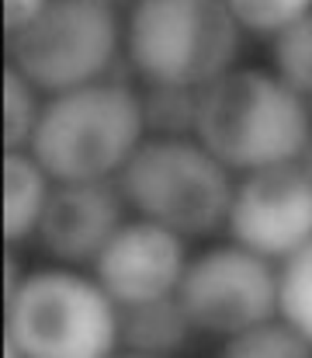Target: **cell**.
Listing matches in <instances>:
<instances>
[{
  "instance_id": "12",
  "label": "cell",
  "mask_w": 312,
  "mask_h": 358,
  "mask_svg": "<svg viewBox=\"0 0 312 358\" xmlns=\"http://www.w3.org/2000/svg\"><path fill=\"white\" fill-rule=\"evenodd\" d=\"M188 331H191V320L181 310V303L170 296L135 303V306H128V313L121 320V334H125L128 348L153 358L177 352L184 345Z\"/></svg>"
},
{
  "instance_id": "20",
  "label": "cell",
  "mask_w": 312,
  "mask_h": 358,
  "mask_svg": "<svg viewBox=\"0 0 312 358\" xmlns=\"http://www.w3.org/2000/svg\"><path fill=\"white\" fill-rule=\"evenodd\" d=\"M111 358V355H107ZM118 358H153V355H139V352H132V355H118Z\"/></svg>"
},
{
  "instance_id": "9",
  "label": "cell",
  "mask_w": 312,
  "mask_h": 358,
  "mask_svg": "<svg viewBox=\"0 0 312 358\" xmlns=\"http://www.w3.org/2000/svg\"><path fill=\"white\" fill-rule=\"evenodd\" d=\"M94 261L101 289L125 306L170 296L184 275L181 237L153 220L118 227Z\"/></svg>"
},
{
  "instance_id": "5",
  "label": "cell",
  "mask_w": 312,
  "mask_h": 358,
  "mask_svg": "<svg viewBox=\"0 0 312 358\" xmlns=\"http://www.w3.org/2000/svg\"><path fill=\"white\" fill-rule=\"evenodd\" d=\"M7 334L24 358H107L118 317L101 285L73 271H38L10 296Z\"/></svg>"
},
{
  "instance_id": "15",
  "label": "cell",
  "mask_w": 312,
  "mask_h": 358,
  "mask_svg": "<svg viewBox=\"0 0 312 358\" xmlns=\"http://www.w3.org/2000/svg\"><path fill=\"white\" fill-rule=\"evenodd\" d=\"M274 66L278 77L295 91L312 94V10L274 31Z\"/></svg>"
},
{
  "instance_id": "18",
  "label": "cell",
  "mask_w": 312,
  "mask_h": 358,
  "mask_svg": "<svg viewBox=\"0 0 312 358\" xmlns=\"http://www.w3.org/2000/svg\"><path fill=\"white\" fill-rule=\"evenodd\" d=\"M225 7L236 17V24L271 35V31H281L285 24H292L295 17L309 14L312 0H225Z\"/></svg>"
},
{
  "instance_id": "2",
  "label": "cell",
  "mask_w": 312,
  "mask_h": 358,
  "mask_svg": "<svg viewBox=\"0 0 312 358\" xmlns=\"http://www.w3.org/2000/svg\"><path fill=\"white\" fill-rule=\"evenodd\" d=\"M142 139V105L121 84H84L63 91L38 112L31 129V157L45 178L104 181Z\"/></svg>"
},
{
  "instance_id": "19",
  "label": "cell",
  "mask_w": 312,
  "mask_h": 358,
  "mask_svg": "<svg viewBox=\"0 0 312 358\" xmlns=\"http://www.w3.org/2000/svg\"><path fill=\"white\" fill-rule=\"evenodd\" d=\"M49 0H0V17H3V28H21L24 21H31Z\"/></svg>"
},
{
  "instance_id": "10",
  "label": "cell",
  "mask_w": 312,
  "mask_h": 358,
  "mask_svg": "<svg viewBox=\"0 0 312 358\" xmlns=\"http://www.w3.org/2000/svg\"><path fill=\"white\" fill-rule=\"evenodd\" d=\"M121 227V199L107 181H66L49 192L38 234L59 261H94Z\"/></svg>"
},
{
  "instance_id": "3",
  "label": "cell",
  "mask_w": 312,
  "mask_h": 358,
  "mask_svg": "<svg viewBox=\"0 0 312 358\" xmlns=\"http://www.w3.org/2000/svg\"><path fill=\"white\" fill-rule=\"evenodd\" d=\"M121 192L146 220L177 237L211 234L232 202L225 167L202 143L181 136H160L135 146L121 164Z\"/></svg>"
},
{
  "instance_id": "1",
  "label": "cell",
  "mask_w": 312,
  "mask_h": 358,
  "mask_svg": "<svg viewBox=\"0 0 312 358\" xmlns=\"http://www.w3.org/2000/svg\"><path fill=\"white\" fill-rule=\"evenodd\" d=\"M195 132L222 167L260 171L292 164L306 150L309 112L281 77L236 70L198 91Z\"/></svg>"
},
{
  "instance_id": "14",
  "label": "cell",
  "mask_w": 312,
  "mask_h": 358,
  "mask_svg": "<svg viewBox=\"0 0 312 358\" xmlns=\"http://www.w3.org/2000/svg\"><path fill=\"white\" fill-rule=\"evenodd\" d=\"M142 105V129H153L156 136H184L195 129L198 112V87H177V84H153Z\"/></svg>"
},
{
  "instance_id": "7",
  "label": "cell",
  "mask_w": 312,
  "mask_h": 358,
  "mask_svg": "<svg viewBox=\"0 0 312 358\" xmlns=\"http://www.w3.org/2000/svg\"><path fill=\"white\" fill-rule=\"evenodd\" d=\"M177 303L188 320L211 334L250 331L278 310V278L267 257L246 247H215L184 268Z\"/></svg>"
},
{
  "instance_id": "22",
  "label": "cell",
  "mask_w": 312,
  "mask_h": 358,
  "mask_svg": "<svg viewBox=\"0 0 312 358\" xmlns=\"http://www.w3.org/2000/svg\"><path fill=\"white\" fill-rule=\"evenodd\" d=\"M104 3H107V0H104Z\"/></svg>"
},
{
  "instance_id": "11",
  "label": "cell",
  "mask_w": 312,
  "mask_h": 358,
  "mask_svg": "<svg viewBox=\"0 0 312 358\" xmlns=\"http://www.w3.org/2000/svg\"><path fill=\"white\" fill-rule=\"evenodd\" d=\"M49 199V178L31 153L10 150L0 164V230L7 240L35 234Z\"/></svg>"
},
{
  "instance_id": "8",
  "label": "cell",
  "mask_w": 312,
  "mask_h": 358,
  "mask_svg": "<svg viewBox=\"0 0 312 358\" xmlns=\"http://www.w3.org/2000/svg\"><path fill=\"white\" fill-rule=\"evenodd\" d=\"M229 230L239 247L260 257H288L312 240V174L295 164L250 171L232 188Z\"/></svg>"
},
{
  "instance_id": "17",
  "label": "cell",
  "mask_w": 312,
  "mask_h": 358,
  "mask_svg": "<svg viewBox=\"0 0 312 358\" xmlns=\"http://www.w3.org/2000/svg\"><path fill=\"white\" fill-rule=\"evenodd\" d=\"M222 358H312L309 341L295 334L288 324H257L250 331L232 334Z\"/></svg>"
},
{
  "instance_id": "21",
  "label": "cell",
  "mask_w": 312,
  "mask_h": 358,
  "mask_svg": "<svg viewBox=\"0 0 312 358\" xmlns=\"http://www.w3.org/2000/svg\"><path fill=\"white\" fill-rule=\"evenodd\" d=\"M0 31H3V17H0Z\"/></svg>"
},
{
  "instance_id": "6",
  "label": "cell",
  "mask_w": 312,
  "mask_h": 358,
  "mask_svg": "<svg viewBox=\"0 0 312 358\" xmlns=\"http://www.w3.org/2000/svg\"><path fill=\"white\" fill-rule=\"evenodd\" d=\"M118 45V17L104 0H49L10 31L14 70L31 87L63 94L98 80Z\"/></svg>"
},
{
  "instance_id": "4",
  "label": "cell",
  "mask_w": 312,
  "mask_h": 358,
  "mask_svg": "<svg viewBox=\"0 0 312 358\" xmlns=\"http://www.w3.org/2000/svg\"><path fill=\"white\" fill-rule=\"evenodd\" d=\"M239 24L225 0H139L128 24V56L149 84L205 87L229 70Z\"/></svg>"
},
{
  "instance_id": "16",
  "label": "cell",
  "mask_w": 312,
  "mask_h": 358,
  "mask_svg": "<svg viewBox=\"0 0 312 358\" xmlns=\"http://www.w3.org/2000/svg\"><path fill=\"white\" fill-rule=\"evenodd\" d=\"M38 122V105L31 80L17 70H7L0 80V146L17 150L31 139V129Z\"/></svg>"
},
{
  "instance_id": "13",
  "label": "cell",
  "mask_w": 312,
  "mask_h": 358,
  "mask_svg": "<svg viewBox=\"0 0 312 358\" xmlns=\"http://www.w3.org/2000/svg\"><path fill=\"white\" fill-rule=\"evenodd\" d=\"M278 310L288 327L312 345V240L288 254V264L278 278Z\"/></svg>"
}]
</instances>
